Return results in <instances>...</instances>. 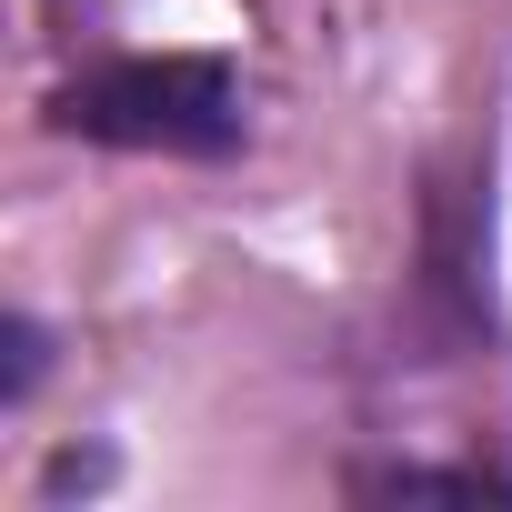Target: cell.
<instances>
[{"instance_id": "1", "label": "cell", "mask_w": 512, "mask_h": 512, "mask_svg": "<svg viewBox=\"0 0 512 512\" xmlns=\"http://www.w3.org/2000/svg\"><path fill=\"white\" fill-rule=\"evenodd\" d=\"M61 131L121 141V151H231L241 141V81L221 61H111L51 101Z\"/></svg>"}]
</instances>
